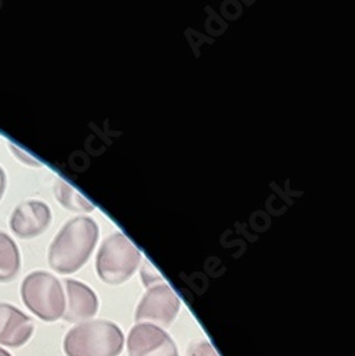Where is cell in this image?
Wrapping results in <instances>:
<instances>
[{"mask_svg":"<svg viewBox=\"0 0 355 356\" xmlns=\"http://www.w3.org/2000/svg\"><path fill=\"white\" fill-rule=\"evenodd\" d=\"M97 240L99 225L93 218L76 217L69 220L49 247V265L62 275L79 271L90 258Z\"/></svg>","mask_w":355,"mask_h":356,"instance_id":"obj_1","label":"cell"},{"mask_svg":"<svg viewBox=\"0 0 355 356\" xmlns=\"http://www.w3.org/2000/svg\"><path fill=\"white\" fill-rule=\"evenodd\" d=\"M187 356H219V353L214 350L212 343L201 341V342H194L189 346Z\"/></svg>","mask_w":355,"mask_h":356,"instance_id":"obj_14","label":"cell"},{"mask_svg":"<svg viewBox=\"0 0 355 356\" xmlns=\"http://www.w3.org/2000/svg\"><path fill=\"white\" fill-rule=\"evenodd\" d=\"M140 275L143 280L144 286H155L157 284H163V277L157 273V270L152 265L150 261H144L140 270Z\"/></svg>","mask_w":355,"mask_h":356,"instance_id":"obj_12","label":"cell"},{"mask_svg":"<svg viewBox=\"0 0 355 356\" xmlns=\"http://www.w3.org/2000/svg\"><path fill=\"white\" fill-rule=\"evenodd\" d=\"M141 261L140 250L122 232L109 235L96 257V271L110 285L123 284L136 273Z\"/></svg>","mask_w":355,"mask_h":356,"instance_id":"obj_4","label":"cell"},{"mask_svg":"<svg viewBox=\"0 0 355 356\" xmlns=\"http://www.w3.org/2000/svg\"><path fill=\"white\" fill-rule=\"evenodd\" d=\"M20 296L26 308L42 321L54 322L65 314V288L50 273L35 271L29 274L22 282Z\"/></svg>","mask_w":355,"mask_h":356,"instance_id":"obj_3","label":"cell"},{"mask_svg":"<svg viewBox=\"0 0 355 356\" xmlns=\"http://www.w3.org/2000/svg\"><path fill=\"white\" fill-rule=\"evenodd\" d=\"M22 265L17 244L9 234L0 231V282L13 281Z\"/></svg>","mask_w":355,"mask_h":356,"instance_id":"obj_10","label":"cell"},{"mask_svg":"<svg viewBox=\"0 0 355 356\" xmlns=\"http://www.w3.org/2000/svg\"><path fill=\"white\" fill-rule=\"evenodd\" d=\"M129 356H179L171 337L153 323H137L127 337Z\"/></svg>","mask_w":355,"mask_h":356,"instance_id":"obj_6","label":"cell"},{"mask_svg":"<svg viewBox=\"0 0 355 356\" xmlns=\"http://www.w3.org/2000/svg\"><path fill=\"white\" fill-rule=\"evenodd\" d=\"M6 184H8V178H6V172L5 170L0 167V201L3 198V194L6 191Z\"/></svg>","mask_w":355,"mask_h":356,"instance_id":"obj_15","label":"cell"},{"mask_svg":"<svg viewBox=\"0 0 355 356\" xmlns=\"http://www.w3.org/2000/svg\"><path fill=\"white\" fill-rule=\"evenodd\" d=\"M52 222L50 207L39 200H26L13 210L9 227L22 240H31L43 234Z\"/></svg>","mask_w":355,"mask_h":356,"instance_id":"obj_7","label":"cell"},{"mask_svg":"<svg viewBox=\"0 0 355 356\" xmlns=\"http://www.w3.org/2000/svg\"><path fill=\"white\" fill-rule=\"evenodd\" d=\"M180 300L167 284H157L149 288L136 309L137 323H153L156 326H170L180 311Z\"/></svg>","mask_w":355,"mask_h":356,"instance_id":"obj_5","label":"cell"},{"mask_svg":"<svg viewBox=\"0 0 355 356\" xmlns=\"http://www.w3.org/2000/svg\"><path fill=\"white\" fill-rule=\"evenodd\" d=\"M8 148H9V150L12 152V154H13L22 164H24V165H27V167H42V163H40L36 157H33L32 154H29L26 150H23V148H20V147H17L16 144L8 141Z\"/></svg>","mask_w":355,"mask_h":356,"instance_id":"obj_13","label":"cell"},{"mask_svg":"<svg viewBox=\"0 0 355 356\" xmlns=\"http://www.w3.org/2000/svg\"><path fill=\"white\" fill-rule=\"evenodd\" d=\"M65 293L66 309L63 314V319L72 323H80L90 321L99 309V300L95 291L77 281V280H65Z\"/></svg>","mask_w":355,"mask_h":356,"instance_id":"obj_9","label":"cell"},{"mask_svg":"<svg viewBox=\"0 0 355 356\" xmlns=\"http://www.w3.org/2000/svg\"><path fill=\"white\" fill-rule=\"evenodd\" d=\"M125 348V335L114 322L86 321L72 328L63 341L68 356H118Z\"/></svg>","mask_w":355,"mask_h":356,"instance_id":"obj_2","label":"cell"},{"mask_svg":"<svg viewBox=\"0 0 355 356\" xmlns=\"http://www.w3.org/2000/svg\"><path fill=\"white\" fill-rule=\"evenodd\" d=\"M0 356H12V355H10V352H8L6 349L0 348Z\"/></svg>","mask_w":355,"mask_h":356,"instance_id":"obj_16","label":"cell"},{"mask_svg":"<svg viewBox=\"0 0 355 356\" xmlns=\"http://www.w3.org/2000/svg\"><path fill=\"white\" fill-rule=\"evenodd\" d=\"M35 332L33 319L15 305L0 302V345L20 348Z\"/></svg>","mask_w":355,"mask_h":356,"instance_id":"obj_8","label":"cell"},{"mask_svg":"<svg viewBox=\"0 0 355 356\" xmlns=\"http://www.w3.org/2000/svg\"><path fill=\"white\" fill-rule=\"evenodd\" d=\"M54 197L61 202L66 210L73 213H92L95 210V204L88 201L84 195H81L77 190H74L69 183L57 178L54 181Z\"/></svg>","mask_w":355,"mask_h":356,"instance_id":"obj_11","label":"cell"}]
</instances>
